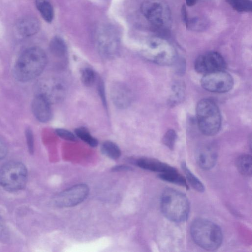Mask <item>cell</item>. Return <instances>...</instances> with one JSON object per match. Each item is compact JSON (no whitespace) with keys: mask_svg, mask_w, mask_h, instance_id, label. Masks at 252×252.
<instances>
[{"mask_svg":"<svg viewBox=\"0 0 252 252\" xmlns=\"http://www.w3.org/2000/svg\"><path fill=\"white\" fill-rule=\"evenodd\" d=\"M47 62L46 53L38 47L25 50L17 60L14 67L16 78L21 82H28L38 76Z\"/></svg>","mask_w":252,"mask_h":252,"instance_id":"1","label":"cell"},{"mask_svg":"<svg viewBox=\"0 0 252 252\" xmlns=\"http://www.w3.org/2000/svg\"><path fill=\"white\" fill-rule=\"evenodd\" d=\"M161 211L168 220L175 222L186 221L189 212L187 197L182 192L167 188L162 191L160 200Z\"/></svg>","mask_w":252,"mask_h":252,"instance_id":"2","label":"cell"},{"mask_svg":"<svg viewBox=\"0 0 252 252\" xmlns=\"http://www.w3.org/2000/svg\"><path fill=\"white\" fill-rule=\"evenodd\" d=\"M190 231L193 241L203 249L215 251L222 244L223 234L220 228L210 220L196 219L192 221Z\"/></svg>","mask_w":252,"mask_h":252,"instance_id":"3","label":"cell"},{"mask_svg":"<svg viewBox=\"0 0 252 252\" xmlns=\"http://www.w3.org/2000/svg\"><path fill=\"white\" fill-rule=\"evenodd\" d=\"M196 115L199 129L203 134L213 136L219 131L221 115L214 101L209 98L199 100L196 107Z\"/></svg>","mask_w":252,"mask_h":252,"instance_id":"4","label":"cell"},{"mask_svg":"<svg viewBox=\"0 0 252 252\" xmlns=\"http://www.w3.org/2000/svg\"><path fill=\"white\" fill-rule=\"evenodd\" d=\"M141 10L147 20L157 29L167 30L171 27V12L164 0H145L141 4Z\"/></svg>","mask_w":252,"mask_h":252,"instance_id":"5","label":"cell"},{"mask_svg":"<svg viewBox=\"0 0 252 252\" xmlns=\"http://www.w3.org/2000/svg\"><path fill=\"white\" fill-rule=\"evenodd\" d=\"M27 179V168L20 162H7L0 169V185L7 191H16L23 189Z\"/></svg>","mask_w":252,"mask_h":252,"instance_id":"6","label":"cell"},{"mask_svg":"<svg viewBox=\"0 0 252 252\" xmlns=\"http://www.w3.org/2000/svg\"><path fill=\"white\" fill-rule=\"evenodd\" d=\"M144 56L149 61L160 65L173 64L177 58L174 48L167 41L160 38L149 40L143 51Z\"/></svg>","mask_w":252,"mask_h":252,"instance_id":"7","label":"cell"},{"mask_svg":"<svg viewBox=\"0 0 252 252\" xmlns=\"http://www.w3.org/2000/svg\"><path fill=\"white\" fill-rule=\"evenodd\" d=\"M201 85L209 92L223 93L232 89L234 80L224 70H219L204 74L201 80Z\"/></svg>","mask_w":252,"mask_h":252,"instance_id":"8","label":"cell"},{"mask_svg":"<svg viewBox=\"0 0 252 252\" xmlns=\"http://www.w3.org/2000/svg\"><path fill=\"white\" fill-rule=\"evenodd\" d=\"M89 189L84 184L75 185L57 194L55 204L60 207H70L83 201L88 195Z\"/></svg>","mask_w":252,"mask_h":252,"instance_id":"9","label":"cell"},{"mask_svg":"<svg viewBox=\"0 0 252 252\" xmlns=\"http://www.w3.org/2000/svg\"><path fill=\"white\" fill-rule=\"evenodd\" d=\"M226 66V63L223 57L216 51H210L199 56L194 63L196 72L204 74L224 70Z\"/></svg>","mask_w":252,"mask_h":252,"instance_id":"10","label":"cell"},{"mask_svg":"<svg viewBox=\"0 0 252 252\" xmlns=\"http://www.w3.org/2000/svg\"><path fill=\"white\" fill-rule=\"evenodd\" d=\"M39 85V94L44 95L52 103L63 101L66 95V89L64 83L58 78L42 80Z\"/></svg>","mask_w":252,"mask_h":252,"instance_id":"11","label":"cell"},{"mask_svg":"<svg viewBox=\"0 0 252 252\" xmlns=\"http://www.w3.org/2000/svg\"><path fill=\"white\" fill-rule=\"evenodd\" d=\"M111 97L114 105L120 109H126L131 104L132 93L128 87L122 82H116L111 88Z\"/></svg>","mask_w":252,"mask_h":252,"instance_id":"12","label":"cell"},{"mask_svg":"<svg viewBox=\"0 0 252 252\" xmlns=\"http://www.w3.org/2000/svg\"><path fill=\"white\" fill-rule=\"evenodd\" d=\"M195 158L197 164L201 168L210 170L213 168L217 162V150L211 144L202 145L196 150Z\"/></svg>","mask_w":252,"mask_h":252,"instance_id":"13","label":"cell"},{"mask_svg":"<svg viewBox=\"0 0 252 252\" xmlns=\"http://www.w3.org/2000/svg\"><path fill=\"white\" fill-rule=\"evenodd\" d=\"M51 103L43 95L38 94L32 103V113L36 119L40 122L46 123L52 117Z\"/></svg>","mask_w":252,"mask_h":252,"instance_id":"14","label":"cell"},{"mask_svg":"<svg viewBox=\"0 0 252 252\" xmlns=\"http://www.w3.org/2000/svg\"><path fill=\"white\" fill-rule=\"evenodd\" d=\"M97 42L99 51L105 58H111L116 55L119 43L117 37L114 33L107 32L100 33Z\"/></svg>","mask_w":252,"mask_h":252,"instance_id":"15","label":"cell"},{"mask_svg":"<svg viewBox=\"0 0 252 252\" xmlns=\"http://www.w3.org/2000/svg\"><path fill=\"white\" fill-rule=\"evenodd\" d=\"M135 163L142 169L159 173L172 171L176 169L168 164L151 158H139L135 161Z\"/></svg>","mask_w":252,"mask_h":252,"instance_id":"16","label":"cell"},{"mask_svg":"<svg viewBox=\"0 0 252 252\" xmlns=\"http://www.w3.org/2000/svg\"><path fill=\"white\" fill-rule=\"evenodd\" d=\"M40 23L38 20L32 17L22 18L16 24L18 32L22 36L28 37L35 34L39 31Z\"/></svg>","mask_w":252,"mask_h":252,"instance_id":"17","label":"cell"},{"mask_svg":"<svg viewBox=\"0 0 252 252\" xmlns=\"http://www.w3.org/2000/svg\"><path fill=\"white\" fill-rule=\"evenodd\" d=\"M49 49L55 57L63 59L67 53V47L64 41L59 37H55L50 41Z\"/></svg>","mask_w":252,"mask_h":252,"instance_id":"18","label":"cell"},{"mask_svg":"<svg viewBox=\"0 0 252 252\" xmlns=\"http://www.w3.org/2000/svg\"><path fill=\"white\" fill-rule=\"evenodd\" d=\"M158 178L161 180L183 186L188 189L186 178L176 169L166 172L159 173Z\"/></svg>","mask_w":252,"mask_h":252,"instance_id":"19","label":"cell"},{"mask_svg":"<svg viewBox=\"0 0 252 252\" xmlns=\"http://www.w3.org/2000/svg\"><path fill=\"white\" fill-rule=\"evenodd\" d=\"M252 156L248 154H243L236 159L235 163L238 171L245 176L252 175Z\"/></svg>","mask_w":252,"mask_h":252,"instance_id":"20","label":"cell"},{"mask_svg":"<svg viewBox=\"0 0 252 252\" xmlns=\"http://www.w3.org/2000/svg\"><path fill=\"white\" fill-rule=\"evenodd\" d=\"M36 6L42 17L47 22H51L54 17V10L50 0H36Z\"/></svg>","mask_w":252,"mask_h":252,"instance_id":"21","label":"cell"},{"mask_svg":"<svg viewBox=\"0 0 252 252\" xmlns=\"http://www.w3.org/2000/svg\"><path fill=\"white\" fill-rule=\"evenodd\" d=\"M100 149L103 154L113 159L119 158L121 155V151L118 146L110 141L103 142Z\"/></svg>","mask_w":252,"mask_h":252,"instance_id":"22","label":"cell"},{"mask_svg":"<svg viewBox=\"0 0 252 252\" xmlns=\"http://www.w3.org/2000/svg\"><path fill=\"white\" fill-rule=\"evenodd\" d=\"M181 167L186 175L187 180L191 186L195 190L199 192H203L205 189L203 184L188 168L186 165V162H182Z\"/></svg>","mask_w":252,"mask_h":252,"instance_id":"23","label":"cell"},{"mask_svg":"<svg viewBox=\"0 0 252 252\" xmlns=\"http://www.w3.org/2000/svg\"><path fill=\"white\" fill-rule=\"evenodd\" d=\"M74 133L77 137L91 147H95L97 146L98 144V140L91 134L87 128L85 127L76 128L74 130Z\"/></svg>","mask_w":252,"mask_h":252,"instance_id":"24","label":"cell"},{"mask_svg":"<svg viewBox=\"0 0 252 252\" xmlns=\"http://www.w3.org/2000/svg\"><path fill=\"white\" fill-rule=\"evenodd\" d=\"M187 29L193 31H202L207 27L208 23L206 20L200 17H194L189 18L185 23Z\"/></svg>","mask_w":252,"mask_h":252,"instance_id":"25","label":"cell"},{"mask_svg":"<svg viewBox=\"0 0 252 252\" xmlns=\"http://www.w3.org/2000/svg\"><path fill=\"white\" fill-rule=\"evenodd\" d=\"M235 10L239 12H251L252 9L251 0H225Z\"/></svg>","mask_w":252,"mask_h":252,"instance_id":"26","label":"cell"},{"mask_svg":"<svg viewBox=\"0 0 252 252\" xmlns=\"http://www.w3.org/2000/svg\"><path fill=\"white\" fill-rule=\"evenodd\" d=\"M96 74L91 68L85 67L81 72V80L83 85L86 87L92 86L96 80Z\"/></svg>","mask_w":252,"mask_h":252,"instance_id":"27","label":"cell"},{"mask_svg":"<svg viewBox=\"0 0 252 252\" xmlns=\"http://www.w3.org/2000/svg\"><path fill=\"white\" fill-rule=\"evenodd\" d=\"M177 134L173 129L168 130L163 135L162 143L169 149L173 150L177 139Z\"/></svg>","mask_w":252,"mask_h":252,"instance_id":"28","label":"cell"},{"mask_svg":"<svg viewBox=\"0 0 252 252\" xmlns=\"http://www.w3.org/2000/svg\"><path fill=\"white\" fill-rule=\"evenodd\" d=\"M183 86L179 85H175L173 89V94L171 96V102L172 104L178 103L182 99L184 94Z\"/></svg>","mask_w":252,"mask_h":252,"instance_id":"29","label":"cell"},{"mask_svg":"<svg viewBox=\"0 0 252 252\" xmlns=\"http://www.w3.org/2000/svg\"><path fill=\"white\" fill-rule=\"evenodd\" d=\"M56 134L61 138L70 141H76L77 138L75 134L71 131L63 128H58L56 130Z\"/></svg>","mask_w":252,"mask_h":252,"instance_id":"30","label":"cell"},{"mask_svg":"<svg viewBox=\"0 0 252 252\" xmlns=\"http://www.w3.org/2000/svg\"><path fill=\"white\" fill-rule=\"evenodd\" d=\"M9 233L5 223L0 217V241L6 242L9 239Z\"/></svg>","mask_w":252,"mask_h":252,"instance_id":"31","label":"cell"},{"mask_svg":"<svg viewBox=\"0 0 252 252\" xmlns=\"http://www.w3.org/2000/svg\"><path fill=\"white\" fill-rule=\"evenodd\" d=\"M26 136L29 151L31 154H32L34 151L33 137L32 132L30 128L26 130Z\"/></svg>","mask_w":252,"mask_h":252,"instance_id":"32","label":"cell"},{"mask_svg":"<svg viewBox=\"0 0 252 252\" xmlns=\"http://www.w3.org/2000/svg\"><path fill=\"white\" fill-rule=\"evenodd\" d=\"M98 92L104 105L106 106V100L105 95L104 84L102 80H99L98 83Z\"/></svg>","mask_w":252,"mask_h":252,"instance_id":"33","label":"cell"},{"mask_svg":"<svg viewBox=\"0 0 252 252\" xmlns=\"http://www.w3.org/2000/svg\"><path fill=\"white\" fill-rule=\"evenodd\" d=\"M7 153V148L5 142L0 138V159L3 158Z\"/></svg>","mask_w":252,"mask_h":252,"instance_id":"34","label":"cell"},{"mask_svg":"<svg viewBox=\"0 0 252 252\" xmlns=\"http://www.w3.org/2000/svg\"><path fill=\"white\" fill-rule=\"evenodd\" d=\"M131 168L126 165H119L114 167L112 169L113 171H124L131 170Z\"/></svg>","mask_w":252,"mask_h":252,"instance_id":"35","label":"cell"},{"mask_svg":"<svg viewBox=\"0 0 252 252\" xmlns=\"http://www.w3.org/2000/svg\"><path fill=\"white\" fill-rule=\"evenodd\" d=\"M181 15L182 17V19L184 23L186 22L187 20L188 17V13L187 11V8L186 7V5L184 4L181 8Z\"/></svg>","mask_w":252,"mask_h":252,"instance_id":"36","label":"cell"},{"mask_svg":"<svg viewBox=\"0 0 252 252\" xmlns=\"http://www.w3.org/2000/svg\"><path fill=\"white\" fill-rule=\"evenodd\" d=\"M198 0H186V3L188 6H191L195 4Z\"/></svg>","mask_w":252,"mask_h":252,"instance_id":"37","label":"cell"}]
</instances>
